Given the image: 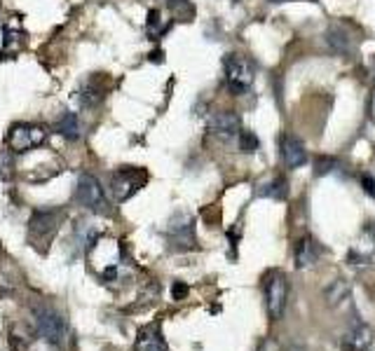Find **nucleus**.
<instances>
[{
    "label": "nucleus",
    "instance_id": "39448f33",
    "mask_svg": "<svg viewBox=\"0 0 375 351\" xmlns=\"http://www.w3.org/2000/svg\"><path fill=\"white\" fill-rule=\"evenodd\" d=\"M223 70H225V82H228L232 94H244L251 87L256 77V66L251 59L242 54H228L223 59Z\"/></svg>",
    "mask_w": 375,
    "mask_h": 351
},
{
    "label": "nucleus",
    "instance_id": "6ab92c4d",
    "mask_svg": "<svg viewBox=\"0 0 375 351\" xmlns=\"http://www.w3.org/2000/svg\"><path fill=\"white\" fill-rule=\"evenodd\" d=\"M349 283L345 281V279H338V281H333L329 288H326V302H329L331 307L336 305H343L345 300L349 297Z\"/></svg>",
    "mask_w": 375,
    "mask_h": 351
},
{
    "label": "nucleus",
    "instance_id": "0eeeda50",
    "mask_svg": "<svg viewBox=\"0 0 375 351\" xmlns=\"http://www.w3.org/2000/svg\"><path fill=\"white\" fill-rule=\"evenodd\" d=\"M287 295H289L287 277L282 272H270L265 279V307L272 321L282 319L284 309H287Z\"/></svg>",
    "mask_w": 375,
    "mask_h": 351
},
{
    "label": "nucleus",
    "instance_id": "412c9836",
    "mask_svg": "<svg viewBox=\"0 0 375 351\" xmlns=\"http://www.w3.org/2000/svg\"><path fill=\"white\" fill-rule=\"evenodd\" d=\"M15 176V157L8 148H0V183Z\"/></svg>",
    "mask_w": 375,
    "mask_h": 351
},
{
    "label": "nucleus",
    "instance_id": "5701e85b",
    "mask_svg": "<svg viewBox=\"0 0 375 351\" xmlns=\"http://www.w3.org/2000/svg\"><path fill=\"white\" fill-rule=\"evenodd\" d=\"M148 35H151L153 40H157L160 35H164L166 33V28L169 26H162V21H160V12L157 10H151L148 12Z\"/></svg>",
    "mask_w": 375,
    "mask_h": 351
},
{
    "label": "nucleus",
    "instance_id": "a878e982",
    "mask_svg": "<svg viewBox=\"0 0 375 351\" xmlns=\"http://www.w3.org/2000/svg\"><path fill=\"white\" fill-rule=\"evenodd\" d=\"M171 295H174V300H183V297L188 295V285L181 283V281H176L174 285H171Z\"/></svg>",
    "mask_w": 375,
    "mask_h": 351
},
{
    "label": "nucleus",
    "instance_id": "393cba45",
    "mask_svg": "<svg viewBox=\"0 0 375 351\" xmlns=\"http://www.w3.org/2000/svg\"><path fill=\"white\" fill-rule=\"evenodd\" d=\"M361 188H364V192L368 194V197L375 199V178L373 176H368V174L361 176Z\"/></svg>",
    "mask_w": 375,
    "mask_h": 351
},
{
    "label": "nucleus",
    "instance_id": "9b49d317",
    "mask_svg": "<svg viewBox=\"0 0 375 351\" xmlns=\"http://www.w3.org/2000/svg\"><path fill=\"white\" fill-rule=\"evenodd\" d=\"M279 154H282V162L289 166V169H298L307 162V152H305V146L296 139V136H289L284 134L279 139Z\"/></svg>",
    "mask_w": 375,
    "mask_h": 351
},
{
    "label": "nucleus",
    "instance_id": "f3484780",
    "mask_svg": "<svg viewBox=\"0 0 375 351\" xmlns=\"http://www.w3.org/2000/svg\"><path fill=\"white\" fill-rule=\"evenodd\" d=\"M55 129H57V134H61L64 139H68V141L80 139V122H77L75 112H64V115L57 120Z\"/></svg>",
    "mask_w": 375,
    "mask_h": 351
},
{
    "label": "nucleus",
    "instance_id": "a211bd4d",
    "mask_svg": "<svg viewBox=\"0 0 375 351\" xmlns=\"http://www.w3.org/2000/svg\"><path fill=\"white\" fill-rule=\"evenodd\" d=\"M258 197L277 199V201L287 199V197H289V183H287V178L279 176V178H275V181L263 183V185L258 188Z\"/></svg>",
    "mask_w": 375,
    "mask_h": 351
},
{
    "label": "nucleus",
    "instance_id": "20e7f679",
    "mask_svg": "<svg viewBox=\"0 0 375 351\" xmlns=\"http://www.w3.org/2000/svg\"><path fill=\"white\" fill-rule=\"evenodd\" d=\"M75 204H80L82 209L94 211L99 216H106L108 209V199H106V190L99 183L97 176L92 174H82L77 178V185H75Z\"/></svg>",
    "mask_w": 375,
    "mask_h": 351
},
{
    "label": "nucleus",
    "instance_id": "4468645a",
    "mask_svg": "<svg viewBox=\"0 0 375 351\" xmlns=\"http://www.w3.org/2000/svg\"><path fill=\"white\" fill-rule=\"evenodd\" d=\"M321 255H324V248H321L312 237H305V239H300L296 243V267H298V270L312 267Z\"/></svg>",
    "mask_w": 375,
    "mask_h": 351
},
{
    "label": "nucleus",
    "instance_id": "f03ea898",
    "mask_svg": "<svg viewBox=\"0 0 375 351\" xmlns=\"http://www.w3.org/2000/svg\"><path fill=\"white\" fill-rule=\"evenodd\" d=\"M59 225H61V209H38L28 220V241L38 251H45L55 239Z\"/></svg>",
    "mask_w": 375,
    "mask_h": 351
},
{
    "label": "nucleus",
    "instance_id": "ddd939ff",
    "mask_svg": "<svg viewBox=\"0 0 375 351\" xmlns=\"http://www.w3.org/2000/svg\"><path fill=\"white\" fill-rule=\"evenodd\" d=\"M134 351H169V347H166V342H164L162 332H160L157 323L146 325V328L139 330V337H136Z\"/></svg>",
    "mask_w": 375,
    "mask_h": 351
},
{
    "label": "nucleus",
    "instance_id": "b1692460",
    "mask_svg": "<svg viewBox=\"0 0 375 351\" xmlns=\"http://www.w3.org/2000/svg\"><path fill=\"white\" fill-rule=\"evenodd\" d=\"M314 166H317V169H314V176H326V174H331L333 169H338V162L333 157H319Z\"/></svg>",
    "mask_w": 375,
    "mask_h": 351
},
{
    "label": "nucleus",
    "instance_id": "1a4fd4ad",
    "mask_svg": "<svg viewBox=\"0 0 375 351\" xmlns=\"http://www.w3.org/2000/svg\"><path fill=\"white\" fill-rule=\"evenodd\" d=\"M371 342H373L371 328H368L359 317H354L352 321H349L347 330H345V337H343L345 351H366L368 347H371Z\"/></svg>",
    "mask_w": 375,
    "mask_h": 351
},
{
    "label": "nucleus",
    "instance_id": "c85d7f7f",
    "mask_svg": "<svg viewBox=\"0 0 375 351\" xmlns=\"http://www.w3.org/2000/svg\"><path fill=\"white\" fill-rule=\"evenodd\" d=\"M371 120L375 122V92H373V97H371Z\"/></svg>",
    "mask_w": 375,
    "mask_h": 351
},
{
    "label": "nucleus",
    "instance_id": "cd10ccee",
    "mask_svg": "<svg viewBox=\"0 0 375 351\" xmlns=\"http://www.w3.org/2000/svg\"><path fill=\"white\" fill-rule=\"evenodd\" d=\"M258 351H277V344H275V342H270V340H267V342H263V347H260Z\"/></svg>",
    "mask_w": 375,
    "mask_h": 351
},
{
    "label": "nucleus",
    "instance_id": "9d476101",
    "mask_svg": "<svg viewBox=\"0 0 375 351\" xmlns=\"http://www.w3.org/2000/svg\"><path fill=\"white\" fill-rule=\"evenodd\" d=\"M209 132L221 136V139H232L242 132V120L237 112L232 110H221V112H213L209 117Z\"/></svg>",
    "mask_w": 375,
    "mask_h": 351
},
{
    "label": "nucleus",
    "instance_id": "f8f14e48",
    "mask_svg": "<svg viewBox=\"0 0 375 351\" xmlns=\"http://www.w3.org/2000/svg\"><path fill=\"white\" fill-rule=\"evenodd\" d=\"M106 92H108V89H106L104 80L94 75L80 87V92H77V101H80L82 108H94V106H99L101 101L106 99Z\"/></svg>",
    "mask_w": 375,
    "mask_h": 351
},
{
    "label": "nucleus",
    "instance_id": "c756f323",
    "mask_svg": "<svg viewBox=\"0 0 375 351\" xmlns=\"http://www.w3.org/2000/svg\"><path fill=\"white\" fill-rule=\"evenodd\" d=\"M272 3H289V0H272Z\"/></svg>",
    "mask_w": 375,
    "mask_h": 351
},
{
    "label": "nucleus",
    "instance_id": "7ed1b4c3",
    "mask_svg": "<svg viewBox=\"0 0 375 351\" xmlns=\"http://www.w3.org/2000/svg\"><path fill=\"white\" fill-rule=\"evenodd\" d=\"M148 174L146 169H139V166H120L117 171L110 174V183L108 190L115 201H127L129 197H134L141 188L146 185Z\"/></svg>",
    "mask_w": 375,
    "mask_h": 351
},
{
    "label": "nucleus",
    "instance_id": "2eb2a0df",
    "mask_svg": "<svg viewBox=\"0 0 375 351\" xmlns=\"http://www.w3.org/2000/svg\"><path fill=\"white\" fill-rule=\"evenodd\" d=\"M375 255V223H368L364 232H361V243L352 251V260H359L361 265H366Z\"/></svg>",
    "mask_w": 375,
    "mask_h": 351
},
{
    "label": "nucleus",
    "instance_id": "f257e3e1",
    "mask_svg": "<svg viewBox=\"0 0 375 351\" xmlns=\"http://www.w3.org/2000/svg\"><path fill=\"white\" fill-rule=\"evenodd\" d=\"M47 141V129L33 122H15L5 134V146L12 154H23L40 148Z\"/></svg>",
    "mask_w": 375,
    "mask_h": 351
},
{
    "label": "nucleus",
    "instance_id": "6e6552de",
    "mask_svg": "<svg viewBox=\"0 0 375 351\" xmlns=\"http://www.w3.org/2000/svg\"><path fill=\"white\" fill-rule=\"evenodd\" d=\"M166 237H169V243L174 251H193L198 246V239H195V220L186 216V213H176L169 220Z\"/></svg>",
    "mask_w": 375,
    "mask_h": 351
},
{
    "label": "nucleus",
    "instance_id": "aec40b11",
    "mask_svg": "<svg viewBox=\"0 0 375 351\" xmlns=\"http://www.w3.org/2000/svg\"><path fill=\"white\" fill-rule=\"evenodd\" d=\"M166 8L171 10V14H174L176 19L190 21L195 17V8L190 5V0H166Z\"/></svg>",
    "mask_w": 375,
    "mask_h": 351
},
{
    "label": "nucleus",
    "instance_id": "4be33fe9",
    "mask_svg": "<svg viewBox=\"0 0 375 351\" xmlns=\"http://www.w3.org/2000/svg\"><path fill=\"white\" fill-rule=\"evenodd\" d=\"M237 141H240V150L244 154H251L258 150V146H260V141H258V136H256L253 132H249V129H242L240 134H237Z\"/></svg>",
    "mask_w": 375,
    "mask_h": 351
},
{
    "label": "nucleus",
    "instance_id": "dca6fc26",
    "mask_svg": "<svg viewBox=\"0 0 375 351\" xmlns=\"http://www.w3.org/2000/svg\"><path fill=\"white\" fill-rule=\"evenodd\" d=\"M326 38H329L331 50L338 52V54H347V52L352 50V35L345 31L343 26H331V31L326 33Z\"/></svg>",
    "mask_w": 375,
    "mask_h": 351
},
{
    "label": "nucleus",
    "instance_id": "bb28decb",
    "mask_svg": "<svg viewBox=\"0 0 375 351\" xmlns=\"http://www.w3.org/2000/svg\"><path fill=\"white\" fill-rule=\"evenodd\" d=\"M101 279H104V281H115V279H117V267L115 265L106 267L104 274H101Z\"/></svg>",
    "mask_w": 375,
    "mask_h": 351
},
{
    "label": "nucleus",
    "instance_id": "423d86ee",
    "mask_svg": "<svg viewBox=\"0 0 375 351\" xmlns=\"http://www.w3.org/2000/svg\"><path fill=\"white\" fill-rule=\"evenodd\" d=\"M33 314H35V325H38L40 335H43L50 344H55V347H61L68 337L66 319L50 307H38Z\"/></svg>",
    "mask_w": 375,
    "mask_h": 351
}]
</instances>
